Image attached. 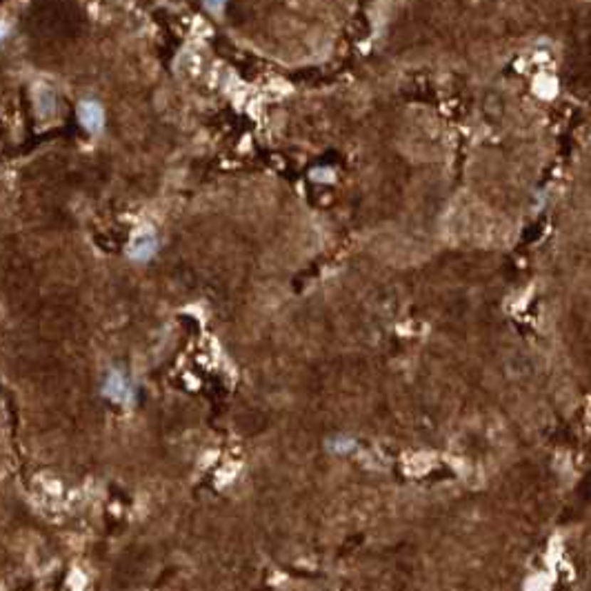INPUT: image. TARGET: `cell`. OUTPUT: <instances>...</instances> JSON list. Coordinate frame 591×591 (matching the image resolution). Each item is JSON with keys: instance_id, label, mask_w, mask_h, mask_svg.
Returning a JSON list of instances; mask_svg holds the SVG:
<instances>
[{"instance_id": "277c9868", "label": "cell", "mask_w": 591, "mask_h": 591, "mask_svg": "<svg viewBox=\"0 0 591 591\" xmlns=\"http://www.w3.org/2000/svg\"><path fill=\"white\" fill-rule=\"evenodd\" d=\"M36 103H38V112H41V116H43V107H49L51 109V105H53V96H51V91H47V89H38V94H36Z\"/></svg>"}, {"instance_id": "5b68a950", "label": "cell", "mask_w": 591, "mask_h": 591, "mask_svg": "<svg viewBox=\"0 0 591 591\" xmlns=\"http://www.w3.org/2000/svg\"><path fill=\"white\" fill-rule=\"evenodd\" d=\"M205 7H207V9H214V11H223L225 5H223V3H205Z\"/></svg>"}, {"instance_id": "6da1fadb", "label": "cell", "mask_w": 591, "mask_h": 591, "mask_svg": "<svg viewBox=\"0 0 591 591\" xmlns=\"http://www.w3.org/2000/svg\"><path fill=\"white\" fill-rule=\"evenodd\" d=\"M158 251V240L152 231H140L136 234V238L132 240V245H129V256L134 258L138 263H145L154 258V253Z\"/></svg>"}, {"instance_id": "7a4b0ae2", "label": "cell", "mask_w": 591, "mask_h": 591, "mask_svg": "<svg viewBox=\"0 0 591 591\" xmlns=\"http://www.w3.org/2000/svg\"><path fill=\"white\" fill-rule=\"evenodd\" d=\"M78 118H80V122H83V127L87 129V132H91V134L103 132V127H105V112H103V107L98 103H94V100L80 103Z\"/></svg>"}, {"instance_id": "3957f363", "label": "cell", "mask_w": 591, "mask_h": 591, "mask_svg": "<svg viewBox=\"0 0 591 591\" xmlns=\"http://www.w3.org/2000/svg\"><path fill=\"white\" fill-rule=\"evenodd\" d=\"M105 396L107 398H112L114 402H120V404H127L129 400H132V389H129V382L127 378L118 372V369H114V372H109L107 380H105Z\"/></svg>"}]
</instances>
